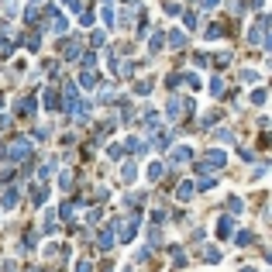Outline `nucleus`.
I'll list each match as a JSON object with an SVG mask.
<instances>
[{"instance_id":"obj_13","label":"nucleus","mask_w":272,"mask_h":272,"mask_svg":"<svg viewBox=\"0 0 272 272\" xmlns=\"http://www.w3.org/2000/svg\"><path fill=\"white\" fill-rule=\"evenodd\" d=\"M152 86H155V79L145 76V79H138V83H135V93H138V97H145V93H152Z\"/></svg>"},{"instance_id":"obj_7","label":"nucleus","mask_w":272,"mask_h":272,"mask_svg":"<svg viewBox=\"0 0 272 272\" xmlns=\"http://www.w3.org/2000/svg\"><path fill=\"white\" fill-rule=\"evenodd\" d=\"M0 207H4V210L18 207V186H7V190H4V196H0Z\"/></svg>"},{"instance_id":"obj_17","label":"nucleus","mask_w":272,"mask_h":272,"mask_svg":"<svg viewBox=\"0 0 272 272\" xmlns=\"http://www.w3.org/2000/svg\"><path fill=\"white\" fill-rule=\"evenodd\" d=\"M76 200H66V203H62V221H73V217H76Z\"/></svg>"},{"instance_id":"obj_43","label":"nucleus","mask_w":272,"mask_h":272,"mask_svg":"<svg viewBox=\"0 0 272 272\" xmlns=\"http://www.w3.org/2000/svg\"><path fill=\"white\" fill-rule=\"evenodd\" d=\"M158 238H162V231H158V228H152V231H148V241H152V245H162Z\"/></svg>"},{"instance_id":"obj_34","label":"nucleus","mask_w":272,"mask_h":272,"mask_svg":"<svg viewBox=\"0 0 272 272\" xmlns=\"http://www.w3.org/2000/svg\"><path fill=\"white\" fill-rule=\"evenodd\" d=\"M35 18H38V11L28 4V7H24V24H35Z\"/></svg>"},{"instance_id":"obj_21","label":"nucleus","mask_w":272,"mask_h":272,"mask_svg":"<svg viewBox=\"0 0 272 272\" xmlns=\"http://www.w3.org/2000/svg\"><path fill=\"white\" fill-rule=\"evenodd\" d=\"M183 28H190V31H196V28H200V21H196L193 11H186V14H183Z\"/></svg>"},{"instance_id":"obj_26","label":"nucleus","mask_w":272,"mask_h":272,"mask_svg":"<svg viewBox=\"0 0 272 272\" xmlns=\"http://www.w3.org/2000/svg\"><path fill=\"white\" fill-rule=\"evenodd\" d=\"M141 121H145V124L155 131V128H158V111H145V117H141Z\"/></svg>"},{"instance_id":"obj_32","label":"nucleus","mask_w":272,"mask_h":272,"mask_svg":"<svg viewBox=\"0 0 272 272\" xmlns=\"http://www.w3.org/2000/svg\"><path fill=\"white\" fill-rule=\"evenodd\" d=\"M169 141H173V135H166V131H158V135H155V145H158V148H169Z\"/></svg>"},{"instance_id":"obj_52","label":"nucleus","mask_w":272,"mask_h":272,"mask_svg":"<svg viewBox=\"0 0 272 272\" xmlns=\"http://www.w3.org/2000/svg\"><path fill=\"white\" fill-rule=\"evenodd\" d=\"M241 272H255V269H252V265H245V269H241Z\"/></svg>"},{"instance_id":"obj_28","label":"nucleus","mask_w":272,"mask_h":272,"mask_svg":"<svg viewBox=\"0 0 272 272\" xmlns=\"http://www.w3.org/2000/svg\"><path fill=\"white\" fill-rule=\"evenodd\" d=\"M45 196H48V186H35V190H31V200H35V203H45Z\"/></svg>"},{"instance_id":"obj_15","label":"nucleus","mask_w":272,"mask_h":272,"mask_svg":"<svg viewBox=\"0 0 272 272\" xmlns=\"http://www.w3.org/2000/svg\"><path fill=\"white\" fill-rule=\"evenodd\" d=\"M79 48H83L79 41H66V45H62V59H76V56H79Z\"/></svg>"},{"instance_id":"obj_50","label":"nucleus","mask_w":272,"mask_h":272,"mask_svg":"<svg viewBox=\"0 0 272 272\" xmlns=\"http://www.w3.org/2000/svg\"><path fill=\"white\" fill-rule=\"evenodd\" d=\"M62 4H69V7H76L79 11V0H62Z\"/></svg>"},{"instance_id":"obj_36","label":"nucleus","mask_w":272,"mask_h":272,"mask_svg":"<svg viewBox=\"0 0 272 272\" xmlns=\"http://www.w3.org/2000/svg\"><path fill=\"white\" fill-rule=\"evenodd\" d=\"M221 35H224V24H210L207 28V38H221Z\"/></svg>"},{"instance_id":"obj_14","label":"nucleus","mask_w":272,"mask_h":272,"mask_svg":"<svg viewBox=\"0 0 272 272\" xmlns=\"http://www.w3.org/2000/svg\"><path fill=\"white\" fill-rule=\"evenodd\" d=\"M231 231H234V224H231V217L224 214V217H221V221H217V234H221V238H228V234H231Z\"/></svg>"},{"instance_id":"obj_45","label":"nucleus","mask_w":272,"mask_h":272,"mask_svg":"<svg viewBox=\"0 0 272 272\" xmlns=\"http://www.w3.org/2000/svg\"><path fill=\"white\" fill-rule=\"evenodd\" d=\"M79 24H83V28H86V24H93V14H90V11H83V14H79Z\"/></svg>"},{"instance_id":"obj_9","label":"nucleus","mask_w":272,"mask_h":272,"mask_svg":"<svg viewBox=\"0 0 272 272\" xmlns=\"http://www.w3.org/2000/svg\"><path fill=\"white\" fill-rule=\"evenodd\" d=\"M41 100H45V107H48V111H59V107H62V100H59V90H52V86L41 93Z\"/></svg>"},{"instance_id":"obj_40","label":"nucleus","mask_w":272,"mask_h":272,"mask_svg":"<svg viewBox=\"0 0 272 272\" xmlns=\"http://www.w3.org/2000/svg\"><path fill=\"white\" fill-rule=\"evenodd\" d=\"M100 100L111 103V100H114V90H111V86H100Z\"/></svg>"},{"instance_id":"obj_38","label":"nucleus","mask_w":272,"mask_h":272,"mask_svg":"<svg viewBox=\"0 0 272 272\" xmlns=\"http://www.w3.org/2000/svg\"><path fill=\"white\" fill-rule=\"evenodd\" d=\"M252 241H255L252 231H238V245H252Z\"/></svg>"},{"instance_id":"obj_5","label":"nucleus","mask_w":272,"mask_h":272,"mask_svg":"<svg viewBox=\"0 0 272 272\" xmlns=\"http://www.w3.org/2000/svg\"><path fill=\"white\" fill-rule=\"evenodd\" d=\"M114 245H117V238H114V224H107V228H103V231L97 234V248H103V252H111Z\"/></svg>"},{"instance_id":"obj_47","label":"nucleus","mask_w":272,"mask_h":272,"mask_svg":"<svg viewBox=\"0 0 272 272\" xmlns=\"http://www.w3.org/2000/svg\"><path fill=\"white\" fill-rule=\"evenodd\" d=\"M52 169H56V166H41V169H38V179H48V176H52Z\"/></svg>"},{"instance_id":"obj_23","label":"nucleus","mask_w":272,"mask_h":272,"mask_svg":"<svg viewBox=\"0 0 272 272\" xmlns=\"http://www.w3.org/2000/svg\"><path fill=\"white\" fill-rule=\"evenodd\" d=\"M79 86H97V73H79Z\"/></svg>"},{"instance_id":"obj_39","label":"nucleus","mask_w":272,"mask_h":272,"mask_svg":"<svg viewBox=\"0 0 272 272\" xmlns=\"http://www.w3.org/2000/svg\"><path fill=\"white\" fill-rule=\"evenodd\" d=\"M203 258H207V262H221V252H217V248H203Z\"/></svg>"},{"instance_id":"obj_11","label":"nucleus","mask_w":272,"mask_h":272,"mask_svg":"<svg viewBox=\"0 0 272 272\" xmlns=\"http://www.w3.org/2000/svg\"><path fill=\"white\" fill-rule=\"evenodd\" d=\"M38 45H41V35H38V31H31L28 38H21V48H28V52H38Z\"/></svg>"},{"instance_id":"obj_51","label":"nucleus","mask_w":272,"mask_h":272,"mask_svg":"<svg viewBox=\"0 0 272 272\" xmlns=\"http://www.w3.org/2000/svg\"><path fill=\"white\" fill-rule=\"evenodd\" d=\"M4 7H14V0H4Z\"/></svg>"},{"instance_id":"obj_16","label":"nucleus","mask_w":272,"mask_h":272,"mask_svg":"<svg viewBox=\"0 0 272 272\" xmlns=\"http://www.w3.org/2000/svg\"><path fill=\"white\" fill-rule=\"evenodd\" d=\"M11 52H14V41L7 31H0V56H11Z\"/></svg>"},{"instance_id":"obj_44","label":"nucleus","mask_w":272,"mask_h":272,"mask_svg":"<svg viewBox=\"0 0 272 272\" xmlns=\"http://www.w3.org/2000/svg\"><path fill=\"white\" fill-rule=\"evenodd\" d=\"M196 4H200L203 11H214V7H217V4H221V0H196Z\"/></svg>"},{"instance_id":"obj_25","label":"nucleus","mask_w":272,"mask_h":272,"mask_svg":"<svg viewBox=\"0 0 272 272\" xmlns=\"http://www.w3.org/2000/svg\"><path fill=\"white\" fill-rule=\"evenodd\" d=\"M121 176H124V183H135V176H138V166H135V162H128V166H124V173H121Z\"/></svg>"},{"instance_id":"obj_30","label":"nucleus","mask_w":272,"mask_h":272,"mask_svg":"<svg viewBox=\"0 0 272 272\" xmlns=\"http://www.w3.org/2000/svg\"><path fill=\"white\" fill-rule=\"evenodd\" d=\"M210 93H214V97H221V93H224V79H221V76L210 79Z\"/></svg>"},{"instance_id":"obj_37","label":"nucleus","mask_w":272,"mask_h":272,"mask_svg":"<svg viewBox=\"0 0 272 272\" xmlns=\"http://www.w3.org/2000/svg\"><path fill=\"white\" fill-rule=\"evenodd\" d=\"M45 231L52 234V231H59V221L52 217V210H48V217H45Z\"/></svg>"},{"instance_id":"obj_20","label":"nucleus","mask_w":272,"mask_h":272,"mask_svg":"<svg viewBox=\"0 0 272 272\" xmlns=\"http://www.w3.org/2000/svg\"><path fill=\"white\" fill-rule=\"evenodd\" d=\"M162 176H166V166H162V162H152V169H148V179H152V183H158Z\"/></svg>"},{"instance_id":"obj_33","label":"nucleus","mask_w":272,"mask_h":272,"mask_svg":"<svg viewBox=\"0 0 272 272\" xmlns=\"http://www.w3.org/2000/svg\"><path fill=\"white\" fill-rule=\"evenodd\" d=\"M241 83H258V73L255 69H241Z\"/></svg>"},{"instance_id":"obj_29","label":"nucleus","mask_w":272,"mask_h":272,"mask_svg":"<svg viewBox=\"0 0 272 272\" xmlns=\"http://www.w3.org/2000/svg\"><path fill=\"white\" fill-rule=\"evenodd\" d=\"M93 62H97V52H83V69L93 73Z\"/></svg>"},{"instance_id":"obj_10","label":"nucleus","mask_w":272,"mask_h":272,"mask_svg":"<svg viewBox=\"0 0 272 272\" xmlns=\"http://www.w3.org/2000/svg\"><path fill=\"white\" fill-rule=\"evenodd\" d=\"M18 114L21 117H31V114H35V97H31V93L18 100Z\"/></svg>"},{"instance_id":"obj_35","label":"nucleus","mask_w":272,"mask_h":272,"mask_svg":"<svg viewBox=\"0 0 272 272\" xmlns=\"http://www.w3.org/2000/svg\"><path fill=\"white\" fill-rule=\"evenodd\" d=\"M59 183H62V190H73V173H69V169H66V173L59 176Z\"/></svg>"},{"instance_id":"obj_1","label":"nucleus","mask_w":272,"mask_h":272,"mask_svg":"<svg viewBox=\"0 0 272 272\" xmlns=\"http://www.w3.org/2000/svg\"><path fill=\"white\" fill-rule=\"evenodd\" d=\"M0 158H7V162H28V158H31V141H28V138H14V141L0 152Z\"/></svg>"},{"instance_id":"obj_53","label":"nucleus","mask_w":272,"mask_h":272,"mask_svg":"<svg viewBox=\"0 0 272 272\" xmlns=\"http://www.w3.org/2000/svg\"><path fill=\"white\" fill-rule=\"evenodd\" d=\"M35 4H38V0H31V7H35Z\"/></svg>"},{"instance_id":"obj_22","label":"nucleus","mask_w":272,"mask_h":272,"mask_svg":"<svg viewBox=\"0 0 272 272\" xmlns=\"http://www.w3.org/2000/svg\"><path fill=\"white\" fill-rule=\"evenodd\" d=\"M214 176H200V183H193V190H214Z\"/></svg>"},{"instance_id":"obj_31","label":"nucleus","mask_w":272,"mask_h":272,"mask_svg":"<svg viewBox=\"0 0 272 272\" xmlns=\"http://www.w3.org/2000/svg\"><path fill=\"white\" fill-rule=\"evenodd\" d=\"M162 45H166V35L155 31V35H152V52H162Z\"/></svg>"},{"instance_id":"obj_18","label":"nucleus","mask_w":272,"mask_h":272,"mask_svg":"<svg viewBox=\"0 0 272 272\" xmlns=\"http://www.w3.org/2000/svg\"><path fill=\"white\" fill-rule=\"evenodd\" d=\"M193 193H196V190H193V183H190V179H186V183H179V190H176V196H179V200H190Z\"/></svg>"},{"instance_id":"obj_48","label":"nucleus","mask_w":272,"mask_h":272,"mask_svg":"<svg viewBox=\"0 0 272 272\" xmlns=\"http://www.w3.org/2000/svg\"><path fill=\"white\" fill-rule=\"evenodd\" d=\"M166 83H169V86H179V83H183V73H173V76L166 79Z\"/></svg>"},{"instance_id":"obj_27","label":"nucleus","mask_w":272,"mask_h":272,"mask_svg":"<svg viewBox=\"0 0 272 272\" xmlns=\"http://www.w3.org/2000/svg\"><path fill=\"white\" fill-rule=\"evenodd\" d=\"M148 255H152V248H138L135 258H131V265H141V262H148Z\"/></svg>"},{"instance_id":"obj_12","label":"nucleus","mask_w":272,"mask_h":272,"mask_svg":"<svg viewBox=\"0 0 272 272\" xmlns=\"http://www.w3.org/2000/svg\"><path fill=\"white\" fill-rule=\"evenodd\" d=\"M166 41H169V45H173L176 52H179V48L186 45V35H183V31H169V35H166Z\"/></svg>"},{"instance_id":"obj_3","label":"nucleus","mask_w":272,"mask_h":272,"mask_svg":"<svg viewBox=\"0 0 272 272\" xmlns=\"http://www.w3.org/2000/svg\"><path fill=\"white\" fill-rule=\"evenodd\" d=\"M138 214H131V217H124V221H117L114 224V238H117V245L121 241H135V234H138Z\"/></svg>"},{"instance_id":"obj_2","label":"nucleus","mask_w":272,"mask_h":272,"mask_svg":"<svg viewBox=\"0 0 272 272\" xmlns=\"http://www.w3.org/2000/svg\"><path fill=\"white\" fill-rule=\"evenodd\" d=\"M224 162H228V158H224V152H221V148H210V152L200 158L193 169H196V176H210L214 169H224Z\"/></svg>"},{"instance_id":"obj_6","label":"nucleus","mask_w":272,"mask_h":272,"mask_svg":"<svg viewBox=\"0 0 272 272\" xmlns=\"http://www.w3.org/2000/svg\"><path fill=\"white\" fill-rule=\"evenodd\" d=\"M190 158H193V148H190V145H179V148H173L169 162H176V166H179V162H190Z\"/></svg>"},{"instance_id":"obj_4","label":"nucleus","mask_w":272,"mask_h":272,"mask_svg":"<svg viewBox=\"0 0 272 272\" xmlns=\"http://www.w3.org/2000/svg\"><path fill=\"white\" fill-rule=\"evenodd\" d=\"M186 111L193 114V100H183V97H173V100H169V107H166V114L173 117V121L186 117Z\"/></svg>"},{"instance_id":"obj_49","label":"nucleus","mask_w":272,"mask_h":272,"mask_svg":"<svg viewBox=\"0 0 272 272\" xmlns=\"http://www.w3.org/2000/svg\"><path fill=\"white\" fill-rule=\"evenodd\" d=\"M245 7H252V11H262V0H248Z\"/></svg>"},{"instance_id":"obj_24","label":"nucleus","mask_w":272,"mask_h":272,"mask_svg":"<svg viewBox=\"0 0 272 272\" xmlns=\"http://www.w3.org/2000/svg\"><path fill=\"white\" fill-rule=\"evenodd\" d=\"M128 148H131L135 155H145V148H148V145H145V141H138V138H128Z\"/></svg>"},{"instance_id":"obj_41","label":"nucleus","mask_w":272,"mask_h":272,"mask_svg":"<svg viewBox=\"0 0 272 272\" xmlns=\"http://www.w3.org/2000/svg\"><path fill=\"white\" fill-rule=\"evenodd\" d=\"M73 272H93V265H90L86 258H79V262H76V269H73Z\"/></svg>"},{"instance_id":"obj_8","label":"nucleus","mask_w":272,"mask_h":272,"mask_svg":"<svg viewBox=\"0 0 272 272\" xmlns=\"http://www.w3.org/2000/svg\"><path fill=\"white\" fill-rule=\"evenodd\" d=\"M59 100H66V107H73V103L79 100V93H76V83H73V79H69V83L62 86V97H59Z\"/></svg>"},{"instance_id":"obj_42","label":"nucleus","mask_w":272,"mask_h":272,"mask_svg":"<svg viewBox=\"0 0 272 272\" xmlns=\"http://www.w3.org/2000/svg\"><path fill=\"white\" fill-rule=\"evenodd\" d=\"M103 38H107L103 31H93V38H90V41H93V48H100V45H103Z\"/></svg>"},{"instance_id":"obj_46","label":"nucleus","mask_w":272,"mask_h":272,"mask_svg":"<svg viewBox=\"0 0 272 272\" xmlns=\"http://www.w3.org/2000/svg\"><path fill=\"white\" fill-rule=\"evenodd\" d=\"M252 103H265V90H255V93H252Z\"/></svg>"},{"instance_id":"obj_19","label":"nucleus","mask_w":272,"mask_h":272,"mask_svg":"<svg viewBox=\"0 0 272 272\" xmlns=\"http://www.w3.org/2000/svg\"><path fill=\"white\" fill-rule=\"evenodd\" d=\"M228 210H231V214H228V217H234V214H241V210H245V203H241V196H228Z\"/></svg>"}]
</instances>
